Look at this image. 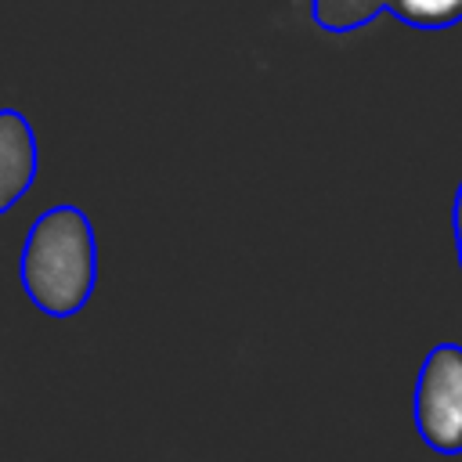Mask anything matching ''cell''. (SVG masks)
I'll return each mask as SVG.
<instances>
[{"label":"cell","instance_id":"6da1fadb","mask_svg":"<svg viewBox=\"0 0 462 462\" xmlns=\"http://www.w3.org/2000/svg\"><path fill=\"white\" fill-rule=\"evenodd\" d=\"M18 278L36 310L76 318L97 282V238L79 206L43 209L25 235Z\"/></svg>","mask_w":462,"mask_h":462},{"label":"cell","instance_id":"7a4b0ae2","mask_svg":"<svg viewBox=\"0 0 462 462\" xmlns=\"http://www.w3.org/2000/svg\"><path fill=\"white\" fill-rule=\"evenodd\" d=\"M415 426L437 455H462V346L437 343L415 379Z\"/></svg>","mask_w":462,"mask_h":462},{"label":"cell","instance_id":"3957f363","mask_svg":"<svg viewBox=\"0 0 462 462\" xmlns=\"http://www.w3.org/2000/svg\"><path fill=\"white\" fill-rule=\"evenodd\" d=\"M40 170L36 130L18 108H0V217L32 188Z\"/></svg>","mask_w":462,"mask_h":462},{"label":"cell","instance_id":"277c9868","mask_svg":"<svg viewBox=\"0 0 462 462\" xmlns=\"http://www.w3.org/2000/svg\"><path fill=\"white\" fill-rule=\"evenodd\" d=\"M386 11V0H310V18L321 32L343 36L368 25L375 14Z\"/></svg>","mask_w":462,"mask_h":462},{"label":"cell","instance_id":"5b68a950","mask_svg":"<svg viewBox=\"0 0 462 462\" xmlns=\"http://www.w3.org/2000/svg\"><path fill=\"white\" fill-rule=\"evenodd\" d=\"M386 11L426 32H440L462 22V0H386Z\"/></svg>","mask_w":462,"mask_h":462},{"label":"cell","instance_id":"8992f818","mask_svg":"<svg viewBox=\"0 0 462 462\" xmlns=\"http://www.w3.org/2000/svg\"><path fill=\"white\" fill-rule=\"evenodd\" d=\"M451 227H455V245H458V267H462V184L455 191V206H451Z\"/></svg>","mask_w":462,"mask_h":462}]
</instances>
